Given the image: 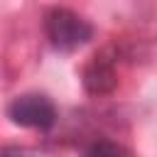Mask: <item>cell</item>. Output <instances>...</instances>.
<instances>
[{"instance_id": "6da1fadb", "label": "cell", "mask_w": 157, "mask_h": 157, "mask_svg": "<svg viewBox=\"0 0 157 157\" xmlns=\"http://www.w3.org/2000/svg\"><path fill=\"white\" fill-rule=\"evenodd\" d=\"M44 34L56 52H76L88 44L93 37V27L86 17L69 7H52L44 15Z\"/></svg>"}, {"instance_id": "7a4b0ae2", "label": "cell", "mask_w": 157, "mask_h": 157, "mask_svg": "<svg viewBox=\"0 0 157 157\" xmlns=\"http://www.w3.org/2000/svg\"><path fill=\"white\" fill-rule=\"evenodd\" d=\"M7 118L20 128L49 130L56 123V105L44 93H22L10 101Z\"/></svg>"}, {"instance_id": "3957f363", "label": "cell", "mask_w": 157, "mask_h": 157, "mask_svg": "<svg viewBox=\"0 0 157 157\" xmlns=\"http://www.w3.org/2000/svg\"><path fill=\"white\" fill-rule=\"evenodd\" d=\"M118 56L110 49L96 52L83 66V86L93 96H105L118 86Z\"/></svg>"}, {"instance_id": "277c9868", "label": "cell", "mask_w": 157, "mask_h": 157, "mask_svg": "<svg viewBox=\"0 0 157 157\" xmlns=\"http://www.w3.org/2000/svg\"><path fill=\"white\" fill-rule=\"evenodd\" d=\"M83 157H128V152L123 145H118L113 140H96L93 145H88Z\"/></svg>"}, {"instance_id": "5b68a950", "label": "cell", "mask_w": 157, "mask_h": 157, "mask_svg": "<svg viewBox=\"0 0 157 157\" xmlns=\"http://www.w3.org/2000/svg\"><path fill=\"white\" fill-rule=\"evenodd\" d=\"M0 157H37V152H32V150H27V147L5 145V147H0Z\"/></svg>"}]
</instances>
